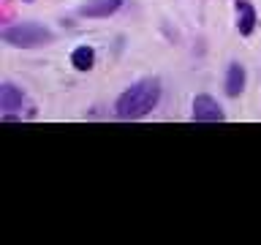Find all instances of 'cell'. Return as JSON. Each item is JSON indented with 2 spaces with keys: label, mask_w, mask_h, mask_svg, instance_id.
<instances>
[{
  "label": "cell",
  "mask_w": 261,
  "mask_h": 245,
  "mask_svg": "<svg viewBox=\"0 0 261 245\" xmlns=\"http://www.w3.org/2000/svg\"><path fill=\"white\" fill-rule=\"evenodd\" d=\"M245 90V68L240 63H231L226 71V95L228 98H237Z\"/></svg>",
  "instance_id": "52a82bcc"
},
{
  "label": "cell",
  "mask_w": 261,
  "mask_h": 245,
  "mask_svg": "<svg viewBox=\"0 0 261 245\" xmlns=\"http://www.w3.org/2000/svg\"><path fill=\"white\" fill-rule=\"evenodd\" d=\"M22 101H24V93L14 85V82H3V85H0V109L3 112L22 109Z\"/></svg>",
  "instance_id": "8992f818"
},
{
  "label": "cell",
  "mask_w": 261,
  "mask_h": 245,
  "mask_svg": "<svg viewBox=\"0 0 261 245\" xmlns=\"http://www.w3.org/2000/svg\"><path fill=\"white\" fill-rule=\"evenodd\" d=\"M191 117H193L196 122H218V120L226 117V112L220 109V104H218L212 95L201 93V95L193 98V112H191Z\"/></svg>",
  "instance_id": "3957f363"
},
{
  "label": "cell",
  "mask_w": 261,
  "mask_h": 245,
  "mask_svg": "<svg viewBox=\"0 0 261 245\" xmlns=\"http://www.w3.org/2000/svg\"><path fill=\"white\" fill-rule=\"evenodd\" d=\"M3 41L11 46L30 49V46L49 44L52 41V30L44 28V24H36V22H19V24H11V28L3 30Z\"/></svg>",
  "instance_id": "7a4b0ae2"
},
{
  "label": "cell",
  "mask_w": 261,
  "mask_h": 245,
  "mask_svg": "<svg viewBox=\"0 0 261 245\" xmlns=\"http://www.w3.org/2000/svg\"><path fill=\"white\" fill-rule=\"evenodd\" d=\"M71 65L76 71H90L95 65V49L93 46H87V44H82V46H76L71 52Z\"/></svg>",
  "instance_id": "ba28073f"
},
{
  "label": "cell",
  "mask_w": 261,
  "mask_h": 245,
  "mask_svg": "<svg viewBox=\"0 0 261 245\" xmlns=\"http://www.w3.org/2000/svg\"><path fill=\"white\" fill-rule=\"evenodd\" d=\"M24 3H33V0H24Z\"/></svg>",
  "instance_id": "9c48e42d"
},
{
  "label": "cell",
  "mask_w": 261,
  "mask_h": 245,
  "mask_svg": "<svg viewBox=\"0 0 261 245\" xmlns=\"http://www.w3.org/2000/svg\"><path fill=\"white\" fill-rule=\"evenodd\" d=\"M234 11H237V30H240L242 36H250V33L256 30V19H258L253 3H248V0H237Z\"/></svg>",
  "instance_id": "277c9868"
},
{
  "label": "cell",
  "mask_w": 261,
  "mask_h": 245,
  "mask_svg": "<svg viewBox=\"0 0 261 245\" xmlns=\"http://www.w3.org/2000/svg\"><path fill=\"white\" fill-rule=\"evenodd\" d=\"M161 101V82L158 79H142L128 90H122V95L114 104L120 120H139L144 114H150Z\"/></svg>",
  "instance_id": "6da1fadb"
},
{
  "label": "cell",
  "mask_w": 261,
  "mask_h": 245,
  "mask_svg": "<svg viewBox=\"0 0 261 245\" xmlns=\"http://www.w3.org/2000/svg\"><path fill=\"white\" fill-rule=\"evenodd\" d=\"M122 6V0H87V3L79 6L82 16H90V19H101V16L114 14Z\"/></svg>",
  "instance_id": "5b68a950"
}]
</instances>
